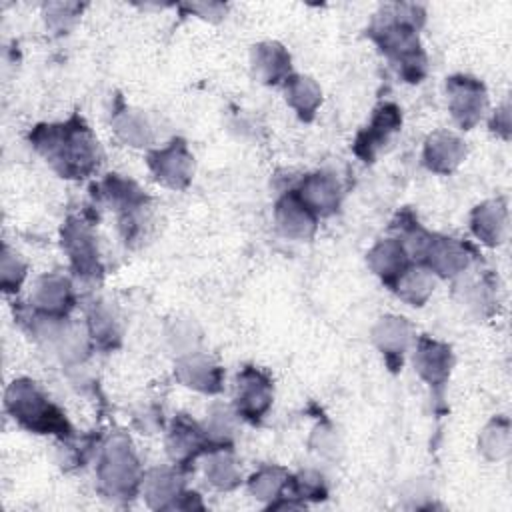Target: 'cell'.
<instances>
[{
    "label": "cell",
    "mask_w": 512,
    "mask_h": 512,
    "mask_svg": "<svg viewBox=\"0 0 512 512\" xmlns=\"http://www.w3.org/2000/svg\"><path fill=\"white\" fill-rule=\"evenodd\" d=\"M422 10L412 4H394L376 14L368 34L380 50L396 64L408 82H420L426 72V54L418 40Z\"/></svg>",
    "instance_id": "6da1fadb"
},
{
    "label": "cell",
    "mask_w": 512,
    "mask_h": 512,
    "mask_svg": "<svg viewBox=\"0 0 512 512\" xmlns=\"http://www.w3.org/2000/svg\"><path fill=\"white\" fill-rule=\"evenodd\" d=\"M30 142L64 178H84L98 166V142L78 116L62 124L36 126Z\"/></svg>",
    "instance_id": "7a4b0ae2"
},
{
    "label": "cell",
    "mask_w": 512,
    "mask_h": 512,
    "mask_svg": "<svg viewBox=\"0 0 512 512\" xmlns=\"http://www.w3.org/2000/svg\"><path fill=\"white\" fill-rule=\"evenodd\" d=\"M6 410L24 428L38 434H58L62 438L70 436V424L64 414L38 390L32 380H14L4 396Z\"/></svg>",
    "instance_id": "3957f363"
},
{
    "label": "cell",
    "mask_w": 512,
    "mask_h": 512,
    "mask_svg": "<svg viewBox=\"0 0 512 512\" xmlns=\"http://www.w3.org/2000/svg\"><path fill=\"white\" fill-rule=\"evenodd\" d=\"M98 478L106 494L114 498H132L142 482V472L132 444L126 436L114 434L102 450Z\"/></svg>",
    "instance_id": "277c9868"
},
{
    "label": "cell",
    "mask_w": 512,
    "mask_h": 512,
    "mask_svg": "<svg viewBox=\"0 0 512 512\" xmlns=\"http://www.w3.org/2000/svg\"><path fill=\"white\" fill-rule=\"evenodd\" d=\"M146 162H148L154 178L168 188L182 190L192 180L194 158L188 152V146L182 138H174L164 148L148 152Z\"/></svg>",
    "instance_id": "5b68a950"
},
{
    "label": "cell",
    "mask_w": 512,
    "mask_h": 512,
    "mask_svg": "<svg viewBox=\"0 0 512 512\" xmlns=\"http://www.w3.org/2000/svg\"><path fill=\"white\" fill-rule=\"evenodd\" d=\"M446 94L448 108L458 126L464 130L474 128L480 122L488 104L482 82L470 76H450L446 80Z\"/></svg>",
    "instance_id": "8992f818"
},
{
    "label": "cell",
    "mask_w": 512,
    "mask_h": 512,
    "mask_svg": "<svg viewBox=\"0 0 512 512\" xmlns=\"http://www.w3.org/2000/svg\"><path fill=\"white\" fill-rule=\"evenodd\" d=\"M62 248L66 250L76 274H80L84 278H94L102 272L94 234L82 220L68 218L64 222Z\"/></svg>",
    "instance_id": "52a82bcc"
},
{
    "label": "cell",
    "mask_w": 512,
    "mask_h": 512,
    "mask_svg": "<svg viewBox=\"0 0 512 512\" xmlns=\"http://www.w3.org/2000/svg\"><path fill=\"white\" fill-rule=\"evenodd\" d=\"M270 404H272L270 378L264 372H260L252 366H246L236 376V410H238V414L256 424L268 412Z\"/></svg>",
    "instance_id": "ba28073f"
},
{
    "label": "cell",
    "mask_w": 512,
    "mask_h": 512,
    "mask_svg": "<svg viewBox=\"0 0 512 512\" xmlns=\"http://www.w3.org/2000/svg\"><path fill=\"white\" fill-rule=\"evenodd\" d=\"M402 124V114L396 104H382L374 110V116L370 124L356 136L354 142V152L364 160L372 162L376 152L388 142V138L400 128Z\"/></svg>",
    "instance_id": "9c48e42d"
},
{
    "label": "cell",
    "mask_w": 512,
    "mask_h": 512,
    "mask_svg": "<svg viewBox=\"0 0 512 512\" xmlns=\"http://www.w3.org/2000/svg\"><path fill=\"white\" fill-rule=\"evenodd\" d=\"M452 362L454 358H452L450 346L426 336L418 340L416 354H414V368L432 388L440 390L448 382Z\"/></svg>",
    "instance_id": "30bf717a"
},
{
    "label": "cell",
    "mask_w": 512,
    "mask_h": 512,
    "mask_svg": "<svg viewBox=\"0 0 512 512\" xmlns=\"http://www.w3.org/2000/svg\"><path fill=\"white\" fill-rule=\"evenodd\" d=\"M208 444H210L208 434L194 420H190L186 414H178L174 418L172 428L168 432V440H166L168 454L174 462L188 464L198 454H202Z\"/></svg>",
    "instance_id": "8fae6325"
},
{
    "label": "cell",
    "mask_w": 512,
    "mask_h": 512,
    "mask_svg": "<svg viewBox=\"0 0 512 512\" xmlns=\"http://www.w3.org/2000/svg\"><path fill=\"white\" fill-rule=\"evenodd\" d=\"M176 378L194 390L216 394L222 390V370L214 364V360L200 352L184 354L176 362Z\"/></svg>",
    "instance_id": "7c38bea8"
},
{
    "label": "cell",
    "mask_w": 512,
    "mask_h": 512,
    "mask_svg": "<svg viewBox=\"0 0 512 512\" xmlns=\"http://www.w3.org/2000/svg\"><path fill=\"white\" fill-rule=\"evenodd\" d=\"M422 260L426 262L430 272H436L440 276H456L468 268L470 254L466 246L456 242L454 238L430 236Z\"/></svg>",
    "instance_id": "4fadbf2b"
},
{
    "label": "cell",
    "mask_w": 512,
    "mask_h": 512,
    "mask_svg": "<svg viewBox=\"0 0 512 512\" xmlns=\"http://www.w3.org/2000/svg\"><path fill=\"white\" fill-rule=\"evenodd\" d=\"M32 304L42 316L64 318L74 304L70 282L60 274H46L38 278L32 290Z\"/></svg>",
    "instance_id": "5bb4252c"
},
{
    "label": "cell",
    "mask_w": 512,
    "mask_h": 512,
    "mask_svg": "<svg viewBox=\"0 0 512 512\" xmlns=\"http://www.w3.org/2000/svg\"><path fill=\"white\" fill-rule=\"evenodd\" d=\"M280 230L290 238H310L316 230V214L302 202L296 190L286 192L274 210Z\"/></svg>",
    "instance_id": "9a60e30c"
},
{
    "label": "cell",
    "mask_w": 512,
    "mask_h": 512,
    "mask_svg": "<svg viewBox=\"0 0 512 512\" xmlns=\"http://www.w3.org/2000/svg\"><path fill=\"white\" fill-rule=\"evenodd\" d=\"M302 202L316 214V216H330L338 210L340 204V184L328 172L308 174L300 188L296 190Z\"/></svg>",
    "instance_id": "2e32d148"
},
{
    "label": "cell",
    "mask_w": 512,
    "mask_h": 512,
    "mask_svg": "<svg viewBox=\"0 0 512 512\" xmlns=\"http://www.w3.org/2000/svg\"><path fill=\"white\" fill-rule=\"evenodd\" d=\"M466 156V146L464 142L446 130L434 132L428 136L424 144V164L428 170L438 172V174H448L458 168V164Z\"/></svg>",
    "instance_id": "e0dca14e"
},
{
    "label": "cell",
    "mask_w": 512,
    "mask_h": 512,
    "mask_svg": "<svg viewBox=\"0 0 512 512\" xmlns=\"http://www.w3.org/2000/svg\"><path fill=\"white\" fill-rule=\"evenodd\" d=\"M372 338L386 356V362L396 370L402 364V354L412 338V326L402 316H384L374 326Z\"/></svg>",
    "instance_id": "ac0fdd59"
},
{
    "label": "cell",
    "mask_w": 512,
    "mask_h": 512,
    "mask_svg": "<svg viewBox=\"0 0 512 512\" xmlns=\"http://www.w3.org/2000/svg\"><path fill=\"white\" fill-rule=\"evenodd\" d=\"M408 250L398 238H386L380 240L370 252H368V266L376 276L382 278L384 284L390 288L396 284V280L404 274V270L410 266Z\"/></svg>",
    "instance_id": "d6986e66"
},
{
    "label": "cell",
    "mask_w": 512,
    "mask_h": 512,
    "mask_svg": "<svg viewBox=\"0 0 512 512\" xmlns=\"http://www.w3.org/2000/svg\"><path fill=\"white\" fill-rule=\"evenodd\" d=\"M252 72L264 84H278L290 76V54L278 42H260L250 52Z\"/></svg>",
    "instance_id": "ffe728a7"
},
{
    "label": "cell",
    "mask_w": 512,
    "mask_h": 512,
    "mask_svg": "<svg viewBox=\"0 0 512 512\" xmlns=\"http://www.w3.org/2000/svg\"><path fill=\"white\" fill-rule=\"evenodd\" d=\"M470 224L476 238L488 246H498L508 232V210L502 200L482 202L472 210Z\"/></svg>",
    "instance_id": "44dd1931"
},
{
    "label": "cell",
    "mask_w": 512,
    "mask_h": 512,
    "mask_svg": "<svg viewBox=\"0 0 512 512\" xmlns=\"http://www.w3.org/2000/svg\"><path fill=\"white\" fill-rule=\"evenodd\" d=\"M144 496L148 506L170 510L176 498L184 492L180 476L170 468H154L146 476H142Z\"/></svg>",
    "instance_id": "7402d4cb"
},
{
    "label": "cell",
    "mask_w": 512,
    "mask_h": 512,
    "mask_svg": "<svg viewBox=\"0 0 512 512\" xmlns=\"http://www.w3.org/2000/svg\"><path fill=\"white\" fill-rule=\"evenodd\" d=\"M284 96L286 102L298 112L302 120H312L320 102L322 92L320 86L310 76H288L284 80Z\"/></svg>",
    "instance_id": "603a6c76"
},
{
    "label": "cell",
    "mask_w": 512,
    "mask_h": 512,
    "mask_svg": "<svg viewBox=\"0 0 512 512\" xmlns=\"http://www.w3.org/2000/svg\"><path fill=\"white\" fill-rule=\"evenodd\" d=\"M392 290L408 304L422 306L434 290V276L424 266H408Z\"/></svg>",
    "instance_id": "cb8c5ba5"
},
{
    "label": "cell",
    "mask_w": 512,
    "mask_h": 512,
    "mask_svg": "<svg viewBox=\"0 0 512 512\" xmlns=\"http://www.w3.org/2000/svg\"><path fill=\"white\" fill-rule=\"evenodd\" d=\"M116 136L130 146H146L152 140V128L138 110H122L114 116Z\"/></svg>",
    "instance_id": "d4e9b609"
},
{
    "label": "cell",
    "mask_w": 512,
    "mask_h": 512,
    "mask_svg": "<svg viewBox=\"0 0 512 512\" xmlns=\"http://www.w3.org/2000/svg\"><path fill=\"white\" fill-rule=\"evenodd\" d=\"M288 480L290 476L284 468L264 466L250 478L248 486L258 500H274L284 492V488L288 486Z\"/></svg>",
    "instance_id": "484cf974"
},
{
    "label": "cell",
    "mask_w": 512,
    "mask_h": 512,
    "mask_svg": "<svg viewBox=\"0 0 512 512\" xmlns=\"http://www.w3.org/2000/svg\"><path fill=\"white\" fill-rule=\"evenodd\" d=\"M206 476L210 484L220 490H232L240 484V470L234 458L226 452H212L206 462Z\"/></svg>",
    "instance_id": "4316f807"
},
{
    "label": "cell",
    "mask_w": 512,
    "mask_h": 512,
    "mask_svg": "<svg viewBox=\"0 0 512 512\" xmlns=\"http://www.w3.org/2000/svg\"><path fill=\"white\" fill-rule=\"evenodd\" d=\"M478 446H480V452L486 458H490V460L502 458L508 452V448H510V426H508V420L506 418L492 420L484 428V432L480 434Z\"/></svg>",
    "instance_id": "83f0119b"
},
{
    "label": "cell",
    "mask_w": 512,
    "mask_h": 512,
    "mask_svg": "<svg viewBox=\"0 0 512 512\" xmlns=\"http://www.w3.org/2000/svg\"><path fill=\"white\" fill-rule=\"evenodd\" d=\"M88 326H90L92 338L98 340L102 346H112V340L120 338L116 318H114L112 310L108 306H104L102 302L94 304L88 310Z\"/></svg>",
    "instance_id": "f1b7e54d"
},
{
    "label": "cell",
    "mask_w": 512,
    "mask_h": 512,
    "mask_svg": "<svg viewBox=\"0 0 512 512\" xmlns=\"http://www.w3.org/2000/svg\"><path fill=\"white\" fill-rule=\"evenodd\" d=\"M24 276H26V264L22 262V258L16 252H12L8 246H4L2 256H0V284H2L4 292L18 290Z\"/></svg>",
    "instance_id": "f546056e"
},
{
    "label": "cell",
    "mask_w": 512,
    "mask_h": 512,
    "mask_svg": "<svg viewBox=\"0 0 512 512\" xmlns=\"http://www.w3.org/2000/svg\"><path fill=\"white\" fill-rule=\"evenodd\" d=\"M292 498H312V500H322L326 498V486L324 478L316 472H302L298 478H292Z\"/></svg>",
    "instance_id": "4dcf8cb0"
},
{
    "label": "cell",
    "mask_w": 512,
    "mask_h": 512,
    "mask_svg": "<svg viewBox=\"0 0 512 512\" xmlns=\"http://www.w3.org/2000/svg\"><path fill=\"white\" fill-rule=\"evenodd\" d=\"M78 10H80L78 4H68V2H66V4H62V2H58V4H48V6H46V22H48V26L54 28L58 34H60V32H66V30L74 24Z\"/></svg>",
    "instance_id": "1f68e13d"
},
{
    "label": "cell",
    "mask_w": 512,
    "mask_h": 512,
    "mask_svg": "<svg viewBox=\"0 0 512 512\" xmlns=\"http://www.w3.org/2000/svg\"><path fill=\"white\" fill-rule=\"evenodd\" d=\"M194 322H188V320H176L172 330L168 332L170 340H172V346L176 350H182L180 354H190L194 342L198 340V334L194 332Z\"/></svg>",
    "instance_id": "d6a6232c"
},
{
    "label": "cell",
    "mask_w": 512,
    "mask_h": 512,
    "mask_svg": "<svg viewBox=\"0 0 512 512\" xmlns=\"http://www.w3.org/2000/svg\"><path fill=\"white\" fill-rule=\"evenodd\" d=\"M210 432L216 436H228L232 432V416L226 408H214L210 414Z\"/></svg>",
    "instance_id": "836d02e7"
},
{
    "label": "cell",
    "mask_w": 512,
    "mask_h": 512,
    "mask_svg": "<svg viewBox=\"0 0 512 512\" xmlns=\"http://www.w3.org/2000/svg\"><path fill=\"white\" fill-rule=\"evenodd\" d=\"M508 128H510V114H508V106H504L496 112L494 122H492V130L500 132L504 138H508Z\"/></svg>",
    "instance_id": "e575fe53"
}]
</instances>
